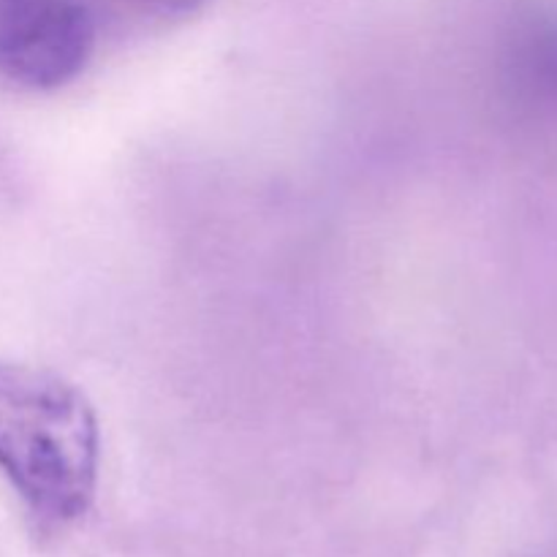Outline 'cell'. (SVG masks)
Wrapping results in <instances>:
<instances>
[{
    "label": "cell",
    "mask_w": 557,
    "mask_h": 557,
    "mask_svg": "<svg viewBox=\"0 0 557 557\" xmlns=\"http://www.w3.org/2000/svg\"><path fill=\"white\" fill-rule=\"evenodd\" d=\"M101 433L71 381L0 362V473L41 528L82 520L96 498Z\"/></svg>",
    "instance_id": "obj_1"
},
{
    "label": "cell",
    "mask_w": 557,
    "mask_h": 557,
    "mask_svg": "<svg viewBox=\"0 0 557 557\" xmlns=\"http://www.w3.org/2000/svg\"><path fill=\"white\" fill-rule=\"evenodd\" d=\"M87 0H0V79L20 90H58L96 52Z\"/></svg>",
    "instance_id": "obj_2"
},
{
    "label": "cell",
    "mask_w": 557,
    "mask_h": 557,
    "mask_svg": "<svg viewBox=\"0 0 557 557\" xmlns=\"http://www.w3.org/2000/svg\"><path fill=\"white\" fill-rule=\"evenodd\" d=\"M511 79L531 107L557 114V14L531 16L509 52Z\"/></svg>",
    "instance_id": "obj_3"
},
{
    "label": "cell",
    "mask_w": 557,
    "mask_h": 557,
    "mask_svg": "<svg viewBox=\"0 0 557 557\" xmlns=\"http://www.w3.org/2000/svg\"><path fill=\"white\" fill-rule=\"evenodd\" d=\"M117 3L128 5L141 16H152V20H180V16L199 11L210 0H117Z\"/></svg>",
    "instance_id": "obj_4"
}]
</instances>
